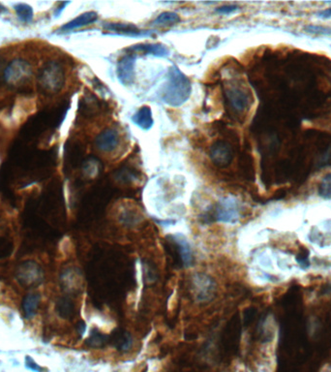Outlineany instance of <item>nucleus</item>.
<instances>
[{
    "label": "nucleus",
    "instance_id": "nucleus-25",
    "mask_svg": "<svg viewBox=\"0 0 331 372\" xmlns=\"http://www.w3.org/2000/svg\"><path fill=\"white\" fill-rule=\"evenodd\" d=\"M237 10H238V7L236 5H226V6L217 8L216 12L221 15H230Z\"/></svg>",
    "mask_w": 331,
    "mask_h": 372
},
{
    "label": "nucleus",
    "instance_id": "nucleus-14",
    "mask_svg": "<svg viewBox=\"0 0 331 372\" xmlns=\"http://www.w3.org/2000/svg\"><path fill=\"white\" fill-rule=\"evenodd\" d=\"M133 123L136 126H138L139 128H141V130L144 131H149L153 124H154V119L152 116V111L149 106H143L140 108L132 116Z\"/></svg>",
    "mask_w": 331,
    "mask_h": 372
},
{
    "label": "nucleus",
    "instance_id": "nucleus-1",
    "mask_svg": "<svg viewBox=\"0 0 331 372\" xmlns=\"http://www.w3.org/2000/svg\"><path fill=\"white\" fill-rule=\"evenodd\" d=\"M192 83L189 78L176 66L170 68L166 83L159 91V97L171 107H180L189 99Z\"/></svg>",
    "mask_w": 331,
    "mask_h": 372
},
{
    "label": "nucleus",
    "instance_id": "nucleus-3",
    "mask_svg": "<svg viewBox=\"0 0 331 372\" xmlns=\"http://www.w3.org/2000/svg\"><path fill=\"white\" fill-rule=\"evenodd\" d=\"M64 82V71L58 63L50 62L42 71L40 83L45 91L57 93L62 88Z\"/></svg>",
    "mask_w": 331,
    "mask_h": 372
},
{
    "label": "nucleus",
    "instance_id": "nucleus-28",
    "mask_svg": "<svg viewBox=\"0 0 331 372\" xmlns=\"http://www.w3.org/2000/svg\"><path fill=\"white\" fill-rule=\"evenodd\" d=\"M7 10H6V8L4 7V6H2L1 5V3H0V14H2V13H4V12H6Z\"/></svg>",
    "mask_w": 331,
    "mask_h": 372
},
{
    "label": "nucleus",
    "instance_id": "nucleus-22",
    "mask_svg": "<svg viewBox=\"0 0 331 372\" xmlns=\"http://www.w3.org/2000/svg\"><path fill=\"white\" fill-rule=\"evenodd\" d=\"M133 339L129 333H123L119 339L116 340V348L120 351L127 352L132 347Z\"/></svg>",
    "mask_w": 331,
    "mask_h": 372
},
{
    "label": "nucleus",
    "instance_id": "nucleus-5",
    "mask_svg": "<svg viewBox=\"0 0 331 372\" xmlns=\"http://www.w3.org/2000/svg\"><path fill=\"white\" fill-rule=\"evenodd\" d=\"M136 59L137 56L127 52L117 62L116 76L123 85H131L135 80Z\"/></svg>",
    "mask_w": 331,
    "mask_h": 372
},
{
    "label": "nucleus",
    "instance_id": "nucleus-9",
    "mask_svg": "<svg viewBox=\"0 0 331 372\" xmlns=\"http://www.w3.org/2000/svg\"><path fill=\"white\" fill-rule=\"evenodd\" d=\"M104 30L108 31L111 35L128 36V37H138V36H149L152 32L141 31L138 26L132 24H122V23H109L104 25Z\"/></svg>",
    "mask_w": 331,
    "mask_h": 372
},
{
    "label": "nucleus",
    "instance_id": "nucleus-16",
    "mask_svg": "<svg viewBox=\"0 0 331 372\" xmlns=\"http://www.w3.org/2000/svg\"><path fill=\"white\" fill-rule=\"evenodd\" d=\"M41 297L38 293H31L25 296L23 300V310L25 313V318L30 319L36 315L38 311V307L40 305Z\"/></svg>",
    "mask_w": 331,
    "mask_h": 372
},
{
    "label": "nucleus",
    "instance_id": "nucleus-6",
    "mask_svg": "<svg viewBox=\"0 0 331 372\" xmlns=\"http://www.w3.org/2000/svg\"><path fill=\"white\" fill-rule=\"evenodd\" d=\"M209 156L214 165L219 168H225L232 163L233 159L232 148L227 141H216L210 149Z\"/></svg>",
    "mask_w": 331,
    "mask_h": 372
},
{
    "label": "nucleus",
    "instance_id": "nucleus-12",
    "mask_svg": "<svg viewBox=\"0 0 331 372\" xmlns=\"http://www.w3.org/2000/svg\"><path fill=\"white\" fill-rule=\"evenodd\" d=\"M20 280H22L24 284L32 285V284H39L42 280V271L40 267L36 263L28 262L25 263L21 267L19 271Z\"/></svg>",
    "mask_w": 331,
    "mask_h": 372
},
{
    "label": "nucleus",
    "instance_id": "nucleus-10",
    "mask_svg": "<svg viewBox=\"0 0 331 372\" xmlns=\"http://www.w3.org/2000/svg\"><path fill=\"white\" fill-rule=\"evenodd\" d=\"M30 74L31 71L26 63L24 61H16L6 69L5 79L6 82L11 84L23 83L29 78Z\"/></svg>",
    "mask_w": 331,
    "mask_h": 372
},
{
    "label": "nucleus",
    "instance_id": "nucleus-18",
    "mask_svg": "<svg viewBox=\"0 0 331 372\" xmlns=\"http://www.w3.org/2000/svg\"><path fill=\"white\" fill-rule=\"evenodd\" d=\"M57 311L60 317L68 319L74 313V305L68 298H60L57 304Z\"/></svg>",
    "mask_w": 331,
    "mask_h": 372
},
{
    "label": "nucleus",
    "instance_id": "nucleus-23",
    "mask_svg": "<svg viewBox=\"0 0 331 372\" xmlns=\"http://www.w3.org/2000/svg\"><path fill=\"white\" fill-rule=\"evenodd\" d=\"M304 30L308 33L317 35H331V28L323 25H308L304 27Z\"/></svg>",
    "mask_w": 331,
    "mask_h": 372
},
{
    "label": "nucleus",
    "instance_id": "nucleus-8",
    "mask_svg": "<svg viewBox=\"0 0 331 372\" xmlns=\"http://www.w3.org/2000/svg\"><path fill=\"white\" fill-rule=\"evenodd\" d=\"M125 51L128 54H132L135 56L138 55H143V56H153L156 58H167L170 55V50L167 48V46L163 44H153V43H143V44H137L131 46Z\"/></svg>",
    "mask_w": 331,
    "mask_h": 372
},
{
    "label": "nucleus",
    "instance_id": "nucleus-17",
    "mask_svg": "<svg viewBox=\"0 0 331 372\" xmlns=\"http://www.w3.org/2000/svg\"><path fill=\"white\" fill-rule=\"evenodd\" d=\"M181 21L180 17L174 12H163L153 21V25L161 27H168L177 25Z\"/></svg>",
    "mask_w": 331,
    "mask_h": 372
},
{
    "label": "nucleus",
    "instance_id": "nucleus-11",
    "mask_svg": "<svg viewBox=\"0 0 331 372\" xmlns=\"http://www.w3.org/2000/svg\"><path fill=\"white\" fill-rule=\"evenodd\" d=\"M119 135L115 129L108 128L100 133L95 140L96 148L103 152H111L117 148Z\"/></svg>",
    "mask_w": 331,
    "mask_h": 372
},
{
    "label": "nucleus",
    "instance_id": "nucleus-2",
    "mask_svg": "<svg viewBox=\"0 0 331 372\" xmlns=\"http://www.w3.org/2000/svg\"><path fill=\"white\" fill-rule=\"evenodd\" d=\"M240 210L238 200L232 196H227L218 202L214 209V218L221 223H237L240 218Z\"/></svg>",
    "mask_w": 331,
    "mask_h": 372
},
{
    "label": "nucleus",
    "instance_id": "nucleus-4",
    "mask_svg": "<svg viewBox=\"0 0 331 372\" xmlns=\"http://www.w3.org/2000/svg\"><path fill=\"white\" fill-rule=\"evenodd\" d=\"M192 290L198 302H208L215 295L216 283L207 273H196L192 277Z\"/></svg>",
    "mask_w": 331,
    "mask_h": 372
},
{
    "label": "nucleus",
    "instance_id": "nucleus-7",
    "mask_svg": "<svg viewBox=\"0 0 331 372\" xmlns=\"http://www.w3.org/2000/svg\"><path fill=\"white\" fill-rule=\"evenodd\" d=\"M226 98L230 107L237 114L244 113L250 106L248 93L237 86L229 87L226 91Z\"/></svg>",
    "mask_w": 331,
    "mask_h": 372
},
{
    "label": "nucleus",
    "instance_id": "nucleus-24",
    "mask_svg": "<svg viewBox=\"0 0 331 372\" xmlns=\"http://www.w3.org/2000/svg\"><path fill=\"white\" fill-rule=\"evenodd\" d=\"M25 366H26L28 369L32 370V371L45 372V370H46L44 367H42L41 365L37 364V363L34 361L33 359H32L31 357H29V356H27V357L25 358Z\"/></svg>",
    "mask_w": 331,
    "mask_h": 372
},
{
    "label": "nucleus",
    "instance_id": "nucleus-27",
    "mask_svg": "<svg viewBox=\"0 0 331 372\" xmlns=\"http://www.w3.org/2000/svg\"><path fill=\"white\" fill-rule=\"evenodd\" d=\"M68 4H69V2H63V3H62V6H61V7H59V8L58 9V11L56 12V17H58V15L62 12V10H63L64 7H65L66 5H68Z\"/></svg>",
    "mask_w": 331,
    "mask_h": 372
},
{
    "label": "nucleus",
    "instance_id": "nucleus-15",
    "mask_svg": "<svg viewBox=\"0 0 331 372\" xmlns=\"http://www.w3.org/2000/svg\"><path fill=\"white\" fill-rule=\"evenodd\" d=\"M174 240L178 249L183 265L191 267L194 263V253L190 242L184 236H174Z\"/></svg>",
    "mask_w": 331,
    "mask_h": 372
},
{
    "label": "nucleus",
    "instance_id": "nucleus-26",
    "mask_svg": "<svg viewBox=\"0 0 331 372\" xmlns=\"http://www.w3.org/2000/svg\"><path fill=\"white\" fill-rule=\"evenodd\" d=\"M318 16L322 19H330L331 17V8L322 10L320 12H318Z\"/></svg>",
    "mask_w": 331,
    "mask_h": 372
},
{
    "label": "nucleus",
    "instance_id": "nucleus-19",
    "mask_svg": "<svg viewBox=\"0 0 331 372\" xmlns=\"http://www.w3.org/2000/svg\"><path fill=\"white\" fill-rule=\"evenodd\" d=\"M15 11L19 19L25 24H29L33 20V9L25 3H19L15 5Z\"/></svg>",
    "mask_w": 331,
    "mask_h": 372
},
{
    "label": "nucleus",
    "instance_id": "nucleus-13",
    "mask_svg": "<svg viewBox=\"0 0 331 372\" xmlns=\"http://www.w3.org/2000/svg\"><path fill=\"white\" fill-rule=\"evenodd\" d=\"M98 20V14L94 11H89V12H85L82 15L75 17L74 20L70 21L69 23H67L64 25H62L59 29V31L61 32H68V31H72L75 29L81 28L86 25H91L93 23H95Z\"/></svg>",
    "mask_w": 331,
    "mask_h": 372
},
{
    "label": "nucleus",
    "instance_id": "nucleus-21",
    "mask_svg": "<svg viewBox=\"0 0 331 372\" xmlns=\"http://www.w3.org/2000/svg\"><path fill=\"white\" fill-rule=\"evenodd\" d=\"M107 340V335L97 331H91L89 338L87 339V344L90 347L97 348L102 346Z\"/></svg>",
    "mask_w": 331,
    "mask_h": 372
},
{
    "label": "nucleus",
    "instance_id": "nucleus-20",
    "mask_svg": "<svg viewBox=\"0 0 331 372\" xmlns=\"http://www.w3.org/2000/svg\"><path fill=\"white\" fill-rule=\"evenodd\" d=\"M318 193L324 200L331 199V173L326 174L319 183Z\"/></svg>",
    "mask_w": 331,
    "mask_h": 372
}]
</instances>
